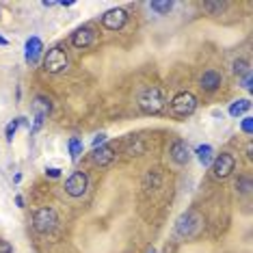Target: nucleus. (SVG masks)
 <instances>
[{"mask_svg":"<svg viewBox=\"0 0 253 253\" xmlns=\"http://www.w3.org/2000/svg\"><path fill=\"white\" fill-rule=\"evenodd\" d=\"M136 104L145 115H160L167 108V95L160 87H145L136 97Z\"/></svg>","mask_w":253,"mask_h":253,"instance_id":"1","label":"nucleus"},{"mask_svg":"<svg viewBox=\"0 0 253 253\" xmlns=\"http://www.w3.org/2000/svg\"><path fill=\"white\" fill-rule=\"evenodd\" d=\"M195 111H197V97L193 93H188V91L177 93L169 108L171 117H175V119H186V117H191Z\"/></svg>","mask_w":253,"mask_h":253,"instance_id":"2","label":"nucleus"},{"mask_svg":"<svg viewBox=\"0 0 253 253\" xmlns=\"http://www.w3.org/2000/svg\"><path fill=\"white\" fill-rule=\"evenodd\" d=\"M201 225H204V218H201L195 210H188L177 218L175 232H177V236H182V238H193V236L199 234Z\"/></svg>","mask_w":253,"mask_h":253,"instance_id":"3","label":"nucleus"},{"mask_svg":"<svg viewBox=\"0 0 253 253\" xmlns=\"http://www.w3.org/2000/svg\"><path fill=\"white\" fill-rule=\"evenodd\" d=\"M70 67V59H67L65 50L61 48V45H54V48H50L48 52L43 56V70L48 74H63Z\"/></svg>","mask_w":253,"mask_h":253,"instance_id":"4","label":"nucleus"},{"mask_svg":"<svg viewBox=\"0 0 253 253\" xmlns=\"http://www.w3.org/2000/svg\"><path fill=\"white\" fill-rule=\"evenodd\" d=\"M59 223V214H56L54 208H39L35 214H33V227H35L37 234H50Z\"/></svg>","mask_w":253,"mask_h":253,"instance_id":"5","label":"nucleus"},{"mask_svg":"<svg viewBox=\"0 0 253 253\" xmlns=\"http://www.w3.org/2000/svg\"><path fill=\"white\" fill-rule=\"evenodd\" d=\"M87 188H89V175L84 173V171H74L65 180V193L74 199L83 197V195L87 193Z\"/></svg>","mask_w":253,"mask_h":253,"instance_id":"6","label":"nucleus"},{"mask_svg":"<svg viewBox=\"0 0 253 253\" xmlns=\"http://www.w3.org/2000/svg\"><path fill=\"white\" fill-rule=\"evenodd\" d=\"M210 167H212V175H214L216 180H225V177L232 175V171L236 169V158L232 156V154L223 152L212 160Z\"/></svg>","mask_w":253,"mask_h":253,"instance_id":"7","label":"nucleus"},{"mask_svg":"<svg viewBox=\"0 0 253 253\" xmlns=\"http://www.w3.org/2000/svg\"><path fill=\"white\" fill-rule=\"evenodd\" d=\"M50 111H52V102H50V97L37 95L35 102H33V119H35V126H33V130H39V128H42Z\"/></svg>","mask_w":253,"mask_h":253,"instance_id":"8","label":"nucleus"},{"mask_svg":"<svg viewBox=\"0 0 253 253\" xmlns=\"http://www.w3.org/2000/svg\"><path fill=\"white\" fill-rule=\"evenodd\" d=\"M126 22H128V13L124 9H111L102 15V26L106 31H122L126 26Z\"/></svg>","mask_w":253,"mask_h":253,"instance_id":"9","label":"nucleus"},{"mask_svg":"<svg viewBox=\"0 0 253 253\" xmlns=\"http://www.w3.org/2000/svg\"><path fill=\"white\" fill-rule=\"evenodd\" d=\"M93 42H95V31L91 26H80V28H76V31L72 33V45L74 48H78V50L89 48Z\"/></svg>","mask_w":253,"mask_h":253,"instance_id":"10","label":"nucleus"},{"mask_svg":"<svg viewBox=\"0 0 253 253\" xmlns=\"http://www.w3.org/2000/svg\"><path fill=\"white\" fill-rule=\"evenodd\" d=\"M171 160H173L175 165H188V160H191V147H188L186 141L177 139L171 143Z\"/></svg>","mask_w":253,"mask_h":253,"instance_id":"11","label":"nucleus"},{"mask_svg":"<svg viewBox=\"0 0 253 253\" xmlns=\"http://www.w3.org/2000/svg\"><path fill=\"white\" fill-rule=\"evenodd\" d=\"M91 160H93L95 165H100V167L111 165L115 160V147L111 145V143H104V145H100V147H93Z\"/></svg>","mask_w":253,"mask_h":253,"instance_id":"12","label":"nucleus"},{"mask_svg":"<svg viewBox=\"0 0 253 253\" xmlns=\"http://www.w3.org/2000/svg\"><path fill=\"white\" fill-rule=\"evenodd\" d=\"M221 83H223V76L216 70H206L199 78V87L204 91H216L221 87Z\"/></svg>","mask_w":253,"mask_h":253,"instance_id":"13","label":"nucleus"},{"mask_svg":"<svg viewBox=\"0 0 253 253\" xmlns=\"http://www.w3.org/2000/svg\"><path fill=\"white\" fill-rule=\"evenodd\" d=\"M42 54H43V43H42V39H39V37H31V39L26 42V52H24L26 63L35 65Z\"/></svg>","mask_w":253,"mask_h":253,"instance_id":"14","label":"nucleus"},{"mask_svg":"<svg viewBox=\"0 0 253 253\" xmlns=\"http://www.w3.org/2000/svg\"><path fill=\"white\" fill-rule=\"evenodd\" d=\"M126 154H130V156H141V154H145V143L141 141V136H130V139L126 141Z\"/></svg>","mask_w":253,"mask_h":253,"instance_id":"15","label":"nucleus"},{"mask_svg":"<svg viewBox=\"0 0 253 253\" xmlns=\"http://www.w3.org/2000/svg\"><path fill=\"white\" fill-rule=\"evenodd\" d=\"M195 154H197V160H199V163L204 165V167H210L212 160H214V149H212L210 145H199Z\"/></svg>","mask_w":253,"mask_h":253,"instance_id":"16","label":"nucleus"},{"mask_svg":"<svg viewBox=\"0 0 253 253\" xmlns=\"http://www.w3.org/2000/svg\"><path fill=\"white\" fill-rule=\"evenodd\" d=\"M251 108V100H236L232 106H229V115L232 117H240Z\"/></svg>","mask_w":253,"mask_h":253,"instance_id":"17","label":"nucleus"},{"mask_svg":"<svg viewBox=\"0 0 253 253\" xmlns=\"http://www.w3.org/2000/svg\"><path fill=\"white\" fill-rule=\"evenodd\" d=\"M20 126H26L24 117H18V119H13L11 124H7V128H4V136H7V141H13V136H15V132H18Z\"/></svg>","mask_w":253,"mask_h":253,"instance_id":"18","label":"nucleus"},{"mask_svg":"<svg viewBox=\"0 0 253 253\" xmlns=\"http://www.w3.org/2000/svg\"><path fill=\"white\" fill-rule=\"evenodd\" d=\"M67 147H70V156H72V160H76V158L80 156V154H83L84 143L80 141V139H76V136H72L70 143H67Z\"/></svg>","mask_w":253,"mask_h":253,"instance_id":"19","label":"nucleus"},{"mask_svg":"<svg viewBox=\"0 0 253 253\" xmlns=\"http://www.w3.org/2000/svg\"><path fill=\"white\" fill-rule=\"evenodd\" d=\"M149 9L154 11V13H158V15H167L171 9H173V2H158V0H154V2H149Z\"/></svg>","mask_w":253,"mask_h":253,"instance_id":"20","label":"nucleus"},{"mask_svg":"<svg viewBox=\"0 0 253 253\" xmlns=\"http://www.w3.org/2000/svg\"><path fill=\"white\" fill-rule=\"evenodd\" d=\"M236 188H238L243 195H249L251 193V177L249 175H240L238 180H236Z\"/></svg>","mask_w":253,"mask_h":253,"instance_id":"21","label":"nucleus"},{"mask_svg":"<svg viewBox=\"0 0 253 253\" xmlns=\"http://www.w3.org/2000/svg\"><path fill=\"white\" fill-rule=\"evenodd\" d=\"M225 7H227L225 2H206L204 4V9L208 11L210 15H221L223 11H225Z\"/></svg>","mask_w":253,"mask_h":253,"instance_id":"22","label":"nucleus"},{"mask_svg":"<svg viewBox=\"0 0 253 253\" xmlns=\"http://www.w3.org/2000/svg\"><path fill=\"white\" fill-rule=\"evenodd\" d=\"M232 70H234L236 76H245V74L249 72V63H247L245 59H238V61H234V67H232Z\"/></svg>","mask_w":253,"mask_h":253,"instance_id":"23","label":"nucleus"},{"mask_svg":"<svg viewBox=\"0 0 253 253\" xmlns=\"http://www.w3.org/2000/svg\"><path fill=\"white\" fill-rule=\"evenodd\" d=\"M240 128H243V132H245V134H253V119L251 117H245L243 119V124H240Z\"/></svg>","mask_w":253,"mask_h":253,"instance_id":"24","label":"nucleus"},{"mask_svg":"<svg viewBox=\"0 0 253 253\" xmlns=\"http://www.w3.org/2000/svg\"><path fill=\"white\" fill-rule=\"evenodd\" d=\"M251 87H253V84H251V70H249V72L245 74V78H243V89L251 91Z\"/></svg>","mask_w":253,"mask_h":253,"instance_id":"25","label":"nucleus"},{"mask_svg":"<svg viewBox=\"0 0 253 253\" xmlns=\"http://www.w3.org/2000/svg\"><path fill=\"white\" fill-rule=\"evenodd\" d=\"M104 141H106V134H104V132H100V134H95V139H93V147L104 145Z\"/></svg>","mask_w":253,"mask_h":253,"instance_id":"26","label":"nucleus"},{"mask_svg":"<svg viewBox=\"0 0 253 253\" xmlns=\"http://www.w3.org/2000/svg\"><path fill=\"white\" fill-rule=\"evenodd\" d=\"M45 175H48V177H59L61 175V169H56V167H50V169H45Z\"/></svg>","mask_w":253,"mask_h":253,"instance_id":"27","label":"nucleus"},{"mask_svg":"<svg viewBox=\"0 0 253 253\" xmlns=\"http://www.w3.org/2000/svg\"><path fill=\"white\" fill-rule=\"evenodd\" d=\"M0 253H13V249H11V245L7 240H0Z\"/></svg>","mask_w":253,"mask_h":253,"instance_id":"28","label":"nucleus"},{"mask_svg":"<svg viewBox=\"0 0 253 253\" xmlns=\"http://www.w3.org/2000/svg\"><path fill=\"white\" fill-rule=\"evenodd\" d=\"M15 204H18V208H24V197L18 195V197H15Z\"/></svg>","mask_w":253,"mask_h":253,"instance_id":"29","label":"nucleus"},{"mask_svg":"<svg viewBox=\"0 0 253 253\" xmlns=\"http://www.w3.org/2000/svg\"><path fill=\"white\" fill-rule=\"evenodd\" d=\"M251 152H253V145H251V143H249V145H247V156H249V158L253 156V154H251Z\"/></svg>","mask_w":253,"mask_h":253,"instance_id":"30","label":"nucleus"},{"mask_svg":"<svg viewBox=\"0 0 253 253\" xmlns=\"http://www.w3.org/2000/svg\"><path fill=\"white\" fill-rule=\"evenodd\" d=\"M0 45H9V42H7V39H4L2 35H0Z\"/></svg>","mask_w":253,"mask_h":253,"instance_id":"31","label":"nucleus"},{"mask_svg":"<svg viewBox=\"0 0 253 253\" xmlns=\"http://www.w3.org/2000/svg\"><path fill=\"white\" fill-rule=\"evenodd\" d=\"M149 253H154V251H149Z\"/></svg>","mask_w":253,"mask_h":253,"instance_id":"32","label":"nucleus"}]
</instances>
